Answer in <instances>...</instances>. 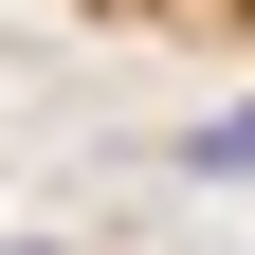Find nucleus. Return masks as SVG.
<instances>
[{
	"instance_id": "nucleus-1",
	"label": "nucleus",
	"mask_w": 255,
	"mask_h": 255,
	"mask_svg": "<svg viewBox=\"0 0 255 255\" xmlns=\"http://www.w3.org/2000/svg\"><path fill=\"white\" fill-rule=\"evenodd\" d=\"M182 164H201V182H255V110H219L201 146H182Z\"/></svg>"
}]
</instances>
